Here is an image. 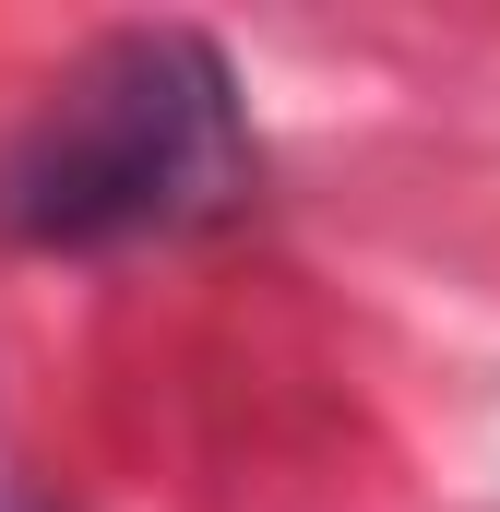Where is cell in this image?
Segmentation results:
<instances>
[{
    "label": "cell",
    "instance_id": "1",
    "mask_svg": "<svg viewBox=\"0 0 500 512\" xmlns=\"http://www.w3.org/2000/svg\"><path fill=\"white\" fill-rule=\"evenodd\" d=\"M250 191L239 84L203 36H108L48 84V108L0 155V227L36 251L179 239Z\"/></svg>",
    "mask_w": 500,
    "mask_h": 512
}]
</instances>
